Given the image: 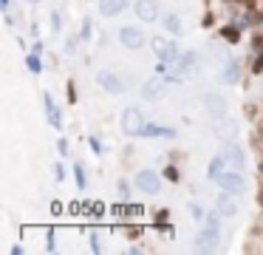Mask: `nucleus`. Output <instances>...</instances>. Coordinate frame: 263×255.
Segmentation results:
<instances>
[{
    "mask_svg": "<svg viewBox=\"0 0 263 255\" xmlns=\"http://www.w3.org/2000/svg\"><path fill=\"white\" fill-rule=\"evenodd\" d=\"M153 51H156V57L161 62H175L178 60V48H175V43H170V40H164V37H156V40H153Z\"/></svg>",
    "mask_w": 263,
    "mask_h": 255,
    "instance_id": "nucleus-1",
    "label": "nucleus"
},
{
    "mask_svg": "<svg viewBox=\"0 0 263 255\" xmlns=\"http://www.w3.org/2000/svg\"><path fill=\"white\" fill-rule=\"evenodd\" d=\"M218 185L227 190V193H232V196H241V193H246V182L241 176H238L235 170L232 173H221L218 176Z\"/></svg>",
    "mask_w": 263,
    "mask_h": 255,
    "instance_id": "nucleus-2",
    "label": "nucleus"
},
{
    "mask_svg": "<svg viewBox=\"0 0 263 255\" xmlns=\"http://www.w3.org/2000/svg\"><path fill=\"white\" fill-rule=\"evenodd\" d=\"M141 128H144V119H141V114L136 111V108H128L122 114V131L125 133H141Z\"/></svg>",
    "mask_w": 263,
    "mask_h": 255,
    "instance_id": "nucleus-3",
    "label": "nucleus"
},
{
    "mask_svg": "<svg viewBox=\"0 0 263 255\" xmlns=\"http://www.w3.org/2000/svg\"><path fill=\"white\" fill-rule=\"evenodd\" d=\"M224 162H227V170H244L246 165V156H244V148H238V145H229L227 150H224Z\"/></svg>",
    "mask_w": 263,
    "mask_h": 255,
    "instance_id": "nucleus-4",
    "label": "nucleus"
},
{
    "mask_svg": "<svg viewBox=\"0 0 263 255\" xmlns=\"http://www.w3.org/2000/svg\"><path fill=\"white\" fill-rule=\"evenodd\" d=\"M119 40H122L125 48H133V51L144 45V34H141L139 28H133V26H125L122 31H119Z\"/></svg>",
    "mask_w": 263,
    "mask_h": 255,
    "instance_id": "nucleus-5",
    "label": "nucleus"
},
{
    "mask_svg": "<svg viewBox=\"0 0 263 255\" xmlns=\"http://www.w3.org/2000/svg\"><path fill=\"white\" fill-rule=\"evenodd\" d=\"M136 187L144 193H158V173L156 170H141L136 173Z\"/></svg>",
    "mask_w": 263,
    "mask_h": 255,
    "instance_id": "nucleus-6",
    "label": "nucleus"
},
{
    "mask_svg": "<svg viewBox=\"0 0 263 255\" xmlns=\"http://www.w3.org/2000/svg\"><path fill=\"white\" fill-rule=\"evenodd\" d=\"M136 14L144 23H153V20H158V3L156 0H136Z\"/></svg>",
    "mask_w": 263,
    "mask_h": 255,
    "instance_id": "nucleus-7",
    "label": "nucleus"
},
{
    "mask_svg": "<svg viewBox=\"0 0 263 255\" xmlns=\"http://www.w3.org/2000/svg\"><path fill=\"white\" fill-rule=\"evenodd\" d=\"M204 105H207V111H210L215 119H221V116L227 114V99L218 97V94H204Z\"/></svg>",
    "mask_w": 263,
    "mask_h": 255,
    "instance_id": "nucleus-8",
    "label": "nucleus"
},
{
    "mask_svg": "<svg viewBox=\"0 0 263 255\" xmlns=\"http://www.w3.org/2000/svg\"><path fill=\"white\" fill-rule=\"evenodd\" d=\"M215 136H218V139H224V142H232L238 136V125L232 122V119H224V116H221L218 119V125H215Z\"/></svg>",
    "mask_w": 263,
    "mask_h": 255,
    "instance_id": "nucleus-9",
    "label": "nucleus"
},
{
    "mask_svg": "<svg viewBox=\"0 0 263 255\" xmlns=\"http://www.w3.org/2000/svg\"><path fill=\"white\" fill-rule=\"evenodd\" d=\"M97 79H99V85H102L105 91H111V94H119V91L125 88V85H122V79L116 77V74H111V71H102V74H99Z\"/></svg>",
    "mask_w": 263,
    "mask_h": 255,
    "instance_id": "nucleus-10",
    "label": "nucleus"
},
{
    "mask_svg": "<svg viewBox=\"0 0 263 255\" xmlns=\"http://www.w3.org/2000/svg\"><path fill=\"white\" fill-rule=\"evenodd\" d=\"M218 241H221V236H218V230H210V227H204V233L198 236V250H215L218 247Z\"/></svg>",
    "mask_w": 263,
    "mask_h": 255,
    "instance_id": "nucleus-11",
    "label": "nucleus"
},
{
    "mask_svg": "<svg viewBox=\"0 0 263 255\" xmlns=\"http://www.w3.org/2000/svg\"><path fill=\"white\" fill-rule=\"evenodd\" d=\"M164 88H167V79H147V82H144V88H141V94H144V97L147 99H156V97H161V94H164Z\"/></svg>",
    "mask_w": 263,
    "mask_h": 255,
    "instance_id": "nucleus-12",
    "label": "nucleus"
},
{
    "mask_svg": "<svg viewBox=\"0 0 263 255\" xmlns=\"http://www.w3.org/2000/svg\"><path fill=\"white\" fill-rule=\"evenodd\" d=\"M125 6H128V0H99V11L105 17H114V14L125 11Z\"/></svg>",
    "mask_w": 263,
    "mask_h": 255,
    "instance_id": "nucleus-13",
    "label": "nucleus"
},
{
    "mask_svg": "<svg viewBox=\"0 0 263 255\" xmlns=\"http://www.w3.org/2000/svg\"><path fill=\"white\" fill-rule=\"evenodd\" d=\"M215 207H218V213L224 216V219H232V216H238V204L232 202L229 196H218V204H215Z\"/></svg>",
    "mask_w": 263,
    "mask_h": 255,
    "instance_id": "nucleus-14",
    "label": "nucleus"
},
{
    "mask_svg": "<svg viewBox=\"0 0 263 255\" xmlns=\"http://www.w3.org/2000/svg\"><path fill=\"white\" fill-rule=\"evenodd\" d=\"M43 102H45V114H48V122L54 125V128H62V119H60V111H57V108H54V99L48 97V94H45L43 97Z\"/></svg>",
    "mask_w": 263,
    "mask_h": 255,
    "instance_id": "nucleus-15",
    "label": "nucleus"
},
{
    "mask_svg": "<svg viewBox=\"0 0 263 255\" xmlns=\"http://www.w3.org/2000/svg\"><path fill=\"white\" fill-rule=\"evenodd\" d=\"M221 82H227V85L238 82V62L235 60H229L227 65H224V71H221Z\"/></svg>",
    "mask_w": 263,
    "mask_h": 255,
    "instance_id": "nucleus-16",
    "label": "nucleus"
},
{
    "mask_svg": "<svg viewBox=\"0 0 263 255\" xmlns=\"http://www.w3.org/2000/svg\"><path fill=\"white\" fill-rule=\"evenodd\" d=\"M139 136H173L170 128H158V125H144Z\"/></svg>",
    "mask_w": 263,
    "mask_h": 255,
    "instance_id": "nucleus-17",
    "label": "nucleus"
},
{
    "mask_svg": "<svg viewBox=\"0 0 263 255\" xmlns=\"http://www.w3.org/2000/svg\"><path fill=\"white\" fill-rule=\"evenodd\" d=\"M164 26L170 28V34H175V37L181 34V20L175 17V14H167V17H164Z\"/></svg>",
    "mask_w": 263,
    "mask_h": 255,
    "instance_id": "nucleus-18",
    "label": "nucleus"
},
{
    "mask_svg": "<svg viewBox=\"0 0 263 255\" xmlns=\"http://www.w3.org/2000/svg\"><path fill=\"white\" fill-rule=\"evenodd\" d=\"M224 156H218V159H212V165H210V179H218L221 173H224Z\"/></svg>",
    "mask_w": 263,
    "mask_h": 255,
    "instance_id": "nucleus-19",
    "label": "nucleus"
},
{
    "mask_svg": "<svg viewBox=\"0 0 263 255\" xmlns=\"http://www.w3.org/2000/svg\"><path fill=\"white\" fill-rule=\"evenodd\" d=\"M218 219H221V213H210V216H207V221H204V227L218 230Z\"/></svg>",
    "mask_w": 263,
    "mask_h": 255,
    "instance_id": "nucleus-20",
    "label": "nucleus"
},
{
    "mask_svg": "<svg viewBox=\"0 0 263 255\" xmlns=\"http://www.w3.org/2000/svg\"><path fill=\"white\" fill-rule=\"evenodd\" d=\"M91 31H94V26H91V20H85V23H82V40H91Z\"/></svg>",
    "mask_w": 263,
    "mask_h": 255,
    "instance_id": "nucleus-21",
    "label": "nucleus"
},
{
    "mask_svg": "<svg viewBox=\"0 0 263 255\" xmlns=\"http://www.w3.org/2000/svg\"><path fill=\"white\" fill-rule=\"evenodd\" d=\"M224 37L229 43H238V28H224Z\"/></svg>",
    "mask_w": 263,
    "mask_h": 255,
    "instance_id": "nucleus-22",
    "label": "nucleus"
},
{
    "mask_svg": "<svg viewBox=\"0 0 263 255\" xmlns=\"http://www.w3.org/2000/svg\"><path fill=\"white\" fill-rule=\"evenodd\" d=\"M190 213H193V219H195V221H201V219H204V210L198 207V204H190Z\"/></svg>",
    "mask_w": 263,
    "mask_h": 255,
    "instance_id": "nucleus-23",
    "label": "nucleus"
},
{
    "mask_svg": "<svg viewBox=\"0 0 263 255\" xmlns=\"http://www.w3.org/2000/svg\"><path fill=\"white\" fill-rule=\"evenodd\" d=\"M252 71H255V74H261V71H263V51H261V54H258V60H255Z\"/></svg>",
    "mask_w": 263,
    "mask_h": 255,
    "instance_id": "nucleus-24",
    "label": "nucleus"
},
{
    "mask_svg": "<svg viewBox=\"0 0 263 255\" xmlns=\"http://www.w3.org/2000/svg\"><path fill=\"white\" fill-rule=\"evenodd\" d=\"M164 176L170 179V182H178V170H175V167H167V170H164Z\"/></svg>",
    "mask_w": 263,
    "mask_h": 255,
    "instance_id": "nucleus-25",
    "label": "nucleus"
},
{
    "mask_svg": "<svg viewBox=\"0 0 263 255\" xmlns=\"http://www.w3.org/2000/svg\"><path fill=\"white\" fill-rule=\"evenodd\" d=\"M28 68H31V71H40V60H37V54H31V57H28Z\"/></svg>",
    "mask_w": 263,
    "mask_h": 255,
    "instance_id": "nucleus-26",
    "label": "nucleus"
},
{
    "mask_svg": "<svg viewBox=\"0 0 263 255\" xmlns=\"http://www.w3.org/2000/svg\"><path fill=\"white\" fill-rule=\"evenodd\" d=\"M77 185L85 187V173H82V167H77Z\"/></svg>",
    "mask_w": 263,
    "mask_h": 255,
    "instance_id": "nucleus-27",
    "label": "nucleus"
},
{
    "mask_svg": "<svg viewBox=\"0 0 263 255\" xmlns=\"http://www.w3.org/2000/svg\"><path fill=\"white\" fill-rule=\"evenodd\" d=\"M51 28L54 31H60V14H51Z\"/></svg>",
    "mask_w": 263,
    "mask_h": 255,
    "instance_id": "nucleus-28",
    "label": "nucleus"
},
{
    "mask_svg": "<svg viewBox=\"0 0 263 255\" xmlns=\"http://www.w3.org/2000/svg\"><path fill=\"white\" fill-rule=\"evenodd\" d=\"M60 153H62V156L68 153V142H65V139H60Z\"/></svg>",
    "mask_w": 263,
    "mask_h": 255,
    "instance_id": "nucleus-29",
    "label": "nucleus"
}]
</instances>
